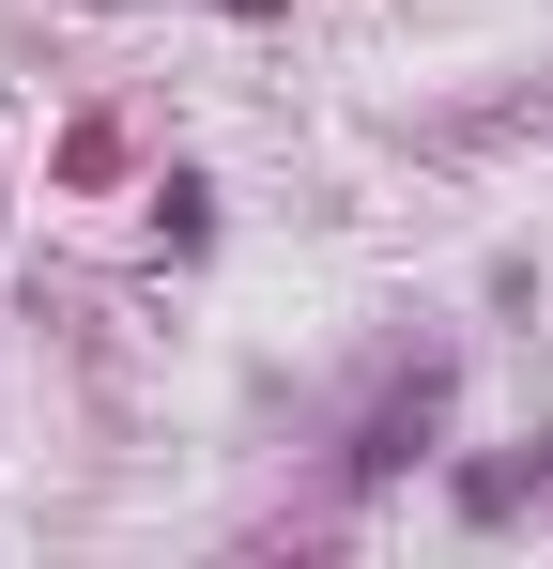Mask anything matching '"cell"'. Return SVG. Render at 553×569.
Masks as SVG:
<instances>
[{
  "mask_svg": "<svg viewBox=\"0 0 553 569\" xmlns=\"http://www.w3.org/2000/svg\"><path fill=\"white\" fill-rule=\"evenodd\" d=\"M415 447H431V385H400V400L369 416V447H354V477H400V462H415Z\"/></svg>",
  "mask_w": 553,
  "mask_h": 569,
  "instance_id": "6da1fadb",
  "label": "cell"
},
{
  "mask_svg": "<svg viewBox=\"0 0 553 569\" xmlns=\"http://www.w3.org/2000/svg\"><path fill=\"white\" fill-rule=\"evenodd\" d=\"M215 16H276V0H215Z\"/></svg>",
  "mask_w": 553,
  "mask_h": 569,
  "instance_id": "7a4b0ae2",
  "label": "cell"
}]
</instances>
